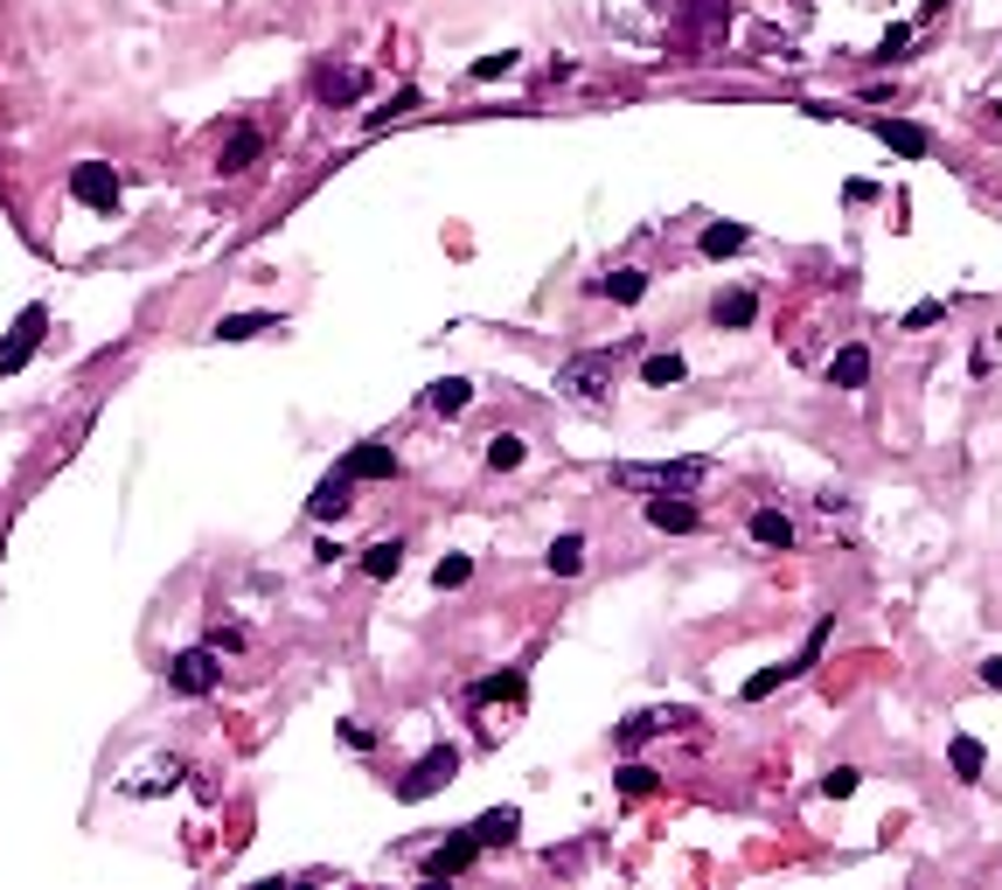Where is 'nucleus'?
Instances as JSON below:
<instances>
[{"label":"nucleus","mask_w":1002,"mask_h":890,"mask_svg":"<svg viewBox=\"0 0 1002 890\" xmlns=\"http://www.w3.org/2000/svg\"><path fill=\"white\" fill-rule=\"evenodd\" d=\"M516 70V49H495V56H474V78L487 84V78H508Z\"/></svg>","instance_id":"obj_33"},{"label":"nucleus","mask_w":1002,"mask_h":890,"mask_svg":"<svg viewBox=\"0 0 1002 890\" xmlns=\"http://www.w3.org/2000/svg\"><path fill=\"white\" fill-rule=\"evenodd\" d=\"M474 863H481V842H474V828H460V835H452V842H439V849H432V856H425L419 869H425L432 883H446V877H460V869H474Z\"/></svg>","instance_id":"obj_7"},{"label":"nucleus","mask_w":1002,"mask_h":890,"mask_svg":"<svg viewBox=\"0 0 1002 890\" xmlns=\"http://www.w3.org/2000/svg\"><path fill=\"white\" fill-rule=\"evenodd\" d=\"M467 578H474V557H439V571H432V584H439V592H460Z\"/></svg>","instance_id":"obj_31"},{"label":"nucleus","mask_w":1002,"mask_h":890,"mask_svg":"<svg viewBox=\"0 0 1002 890\" xmlns=\"http://www.w3.org/2000/svg\"><path fill=\"white\" fill-rule=\"evenodd\" d=\"M981 766H989V751H981L975 737H954V772L960 780H981Z\"/></svg>","instance_id":"obj_30"},{"label":"nucleus","mask_w":1002,"mask_h":890,"mask_svg":"<svg viewBox=\"0 0 1002 890\" xmlns=\"http://www.w3.org/2000/svg\"><path fill=\"white\" fill-rule=\"evenodd\" d=\"M877 140H884V146H898L905 161H926V154H933V132L912 126V119H877Z\"/></svg>","instance_id":"obj_13"},{"label":"nucleus","mask_w":1002,"mask_h":890,"mask_svg":"<svg viewBox=\"0 0 1002 890\" xmlns=\"http://www.w3.org/2000/svg\"><path fill=\"white\" fill-rule=\"evenodd\" d=\"M940 320H947V307H940V299H919V307L905 313L898 328H912V334H919V328H940Z\"/></svg>","instance_id":"obj_34"},{"label":"nucleus","mask_w":1002,"mask_h":890,"mask_svg":"<svg viewBox=\"0 0 1002 890\" xmlns=\"http://www.w3.org/2000/svg\"><path fill=\"white\" fill-rule=\"evenodd\" d=\"M543 563H551V578H578V571H585V536H578V529H564Z\"/></svg>","instance_id":"obj_20"},{"label":"nucleus","mask_w":1002,"mask_h":890,"mask_svg":"<svg viewBox=\"0 0 1002 890\" xmlns=\"http://www.w3.org/2000/svg\"><path fill=\"white\" fill-rule=\"evenodd\" d=\"M683 376H689V369H683V355H675V348L640 363V383H648V390H669V383H683Z\"/></svg>","instance_id":"obj_27"},{"label":"nucleus","mask_w":1002,"mask_h":890,"mask_svg":"<svg viewBox=\"0 0 1002 890\" xmlns=\"http://www.w3.org/2000/svg\"><path fill=\"white\" fill-rule=\"evenodd\" d=\"M828 383H836V390H863V383H871V348H863V341H849L836 363H828Z\"/></svg>","instance_id":"obj_16"},{"label":"nucleus","mask_w":1002,"mask_h":890,"mask_svg":"<svg viewBox=\"0 0 1002 890\" xmlns=\"http://www.w3.org/2000/svg\"><path fill=\"white\" fill-rule=\"evenodd\" d=\"M279 313H223L216 320V341H251V334H272Z\"/></svg>","instance_id":"obj_22"},{"label":"nucleus","mask_w":1002,"mask_h":890,"mask_svg":"<svg viewBox=\"0 0 1002 890\" xmlns=\"http://www.w3.org/2000/svg\"><path fill=\"white\" fill-rule=\"evenodd\" d=\"M696 724V710H640V716H627L620 724V751H634V745H648V737H661V731H689Z\"/></svg>","instance_id":"obj_8"},{"label":"nucleus","mask_w":1002,"mask_h":890,"mask_svg":"<svg viewBox=\"0 0 1002 890\" xmlns=\"http://www.w3.org/2000/svg\"><path fill=\"white\" fill-rule=\"evenodd\" d=\"M342 473H349V480H397V452L369 439V446H355L342 460Z\"/></svg>","instance_id":"obj_12"},{"label":"nucleus","mask_w":1002,"mask_h":890,"mask_svg":"<svg viewBox=\"0 0 1002 890\" xmlns=\"http://www.w3.org/2000/svg\"><path fill=\"white\" fill-rule=\"evenodd\" d=\"M258 154H264V132H258V126H231V140H223L216 167H223V175H251Z\"/></svg>","instance_id":"obj_11"},{"label":"nucleus","mask_w":1002,"mask_h":890,"mask_svg":"<svg viewBox=\"0 0 1002 890\" xmlns=\"http://www.w3.org/2000/svg\"><path fill=\"white\" fill-rule=\"evenodd\" d=\"M363 571L369 578H397V571H404V543H397V536L369 543V550H363Z\"/></svg>","instance_id":"obj_25"},{"label":"nucleus","mask_w":1002,"mask_h":890,"mask_svg":"<svg viewBox=\"0 0 1002 890\" xmlns=\"http://www.w3.org/2000/svg\"><path fill=\"white\" fill-rule=\"evenodd\" d=\"M516 835H522V814H516V807H487L481 821H474V842H481V849H508Z\"/></svg>","instance_id":"obj_15"},{"label":"nucleus","mask_w":1002,"mask_h":890,"mask_svg":"<svg viewBox=\"0 0 1002 890\" xmlns=\"http://www.w3.org/2000/svg\"><path fill=\"white\" fill-rule=\"evenodd\" d=\"M592 293H606V299H620V307H634V299H648V272H640V264H620V272L592 278Z\"/></svg>","instance_id":"obj_18"},{"label":"nucleus","mask_w":1002,"mask_h":890,"mask_svg":"<svg viewBox=\"0 0 1002 890\" xmlns=\"http://www.w3.org/2000/svg\"><path fill=\"white\" fill-rule=\"evenodd\" d=\"M425 404L439 411V418H460V411L474 404V383H467V376H439V383L425 390Z\"/></svg>","instance_id":"obj_19"},{"label":"nucleus","mask_w":1002,"mask_h":890,"mask_svg":"<svg viewBox=\"0 0 1002 890\" xmlns=\"http://www.w3.org/2000/svg\"><path fill=\"white\" fill-rule=\"evenodd\" d=\"M745 244H752L745 223H710V230H704V258H731V251H745Z\"/></svg>","instance_id":"obj_24"},{"label":"nucleus","mask_w":1002,"mask_h":890,"mask_svg":"<svg viewBox=\"0 0 1002 890\" xmlns=\"http://www.w3.org/2000/svg\"><path fill=\"white\" fill-rule=\"evenodd\" d=\"M452 772H460V751H452V745H432L425 759L411 766L404 780H397V800H411V807H419V800H432V793H439V786L452 780Z\"/></svg>","instance_id":"obj_6"},{"label":"nucleus","mask_w":1002,"mask_h":890,"mask_svg":"<svg viewBox=\"0 0 1002 890\" xmlns=\"http://www.w3.org/2000/svg\"><path fill=\"white\" fill-rule=\"evenodd\" d=\"M522 696H529V681H522L516 668H508V675H487V681H474V689H467V703H474V710H487V703H522Z\"/></svg>","instance_id":"obj_17"},{"label":"nucleus","mask_w":1002,"mask_h":890,"mask_svg":"<svg viewBox=\"0 0 1002 890\" xmlns=\"http://www.w3.org/2000/svg\"><path fill=\"white\" fill-rule=\"evenodd\" d=\"M223 681V648L210 640V648H181L175 661H167V689L175 696H210Z\"/></svg>","instance_id":"obj_3"},{"label":"nucleus","mask_w":1002,"mask_h":890,"mask_svg":"<svg viewBox=\"0 0 1002 890\" xmlns=\"http://www.w3.org/2000/svg\"><path fill=\"white\" fill-rule=\"evenodd\" d=\"M522 439H516V431H495V439H487V452H481V460H487V473H516L522 466Z\"/></svg>","instance_id":"obj_26"},{"label":"nucleus","mask_w":1002,"mask_h":890,"mask_svg":"<svg viewBox=\"0 0 1002 890\" xmlns=\"http://www.w3.org/2000/svg\"><path fill=\"white\" fill-rule=\"evenodd\" d=\"M710 473H717L710 460H655V466L627 460V466H613V480L620 487H655V495H683V487H704Z\"/></svg>","instance_id":"obj_1"},{"label":"nucleus","mask_w":1002,"mask_h":890,"mask_svg":"<svg viewBox=\"0 0 1002 890\" xmlns=\"http://www.w3.org/2000/svg\"><path fill=\"white\" fill-rule=\"evenodd\" d=\"M857 786H863V772H857V766H828V772H822V793H828V800H849Z\"/></svg>","instance_id":"obj_32"},{"label":"nucleus","mask_w":1002,"mask_h":890,"mask_svg":"<svg viewBox=\"0 0 1002 890\" xmlns=\"http://www.w3.org/2000/svg\"><path fill=\"white\" fill-rule=\"evenodd\" d=\"M752 313H759V299H752V293H717L710 299V320H717V328H752Z\"/></svg>","instance_id":"obj_21"},{"label":"nucleus","mask_w":1002,"mask_h":890,"mask_svg":"<svg viewBox=\"0 0 1002 890\" xmlns=\"http://www.w3.org/2000/svg\"><path fill=\"white\" fill-rule=\"evenodd\" d=\"M640 515H648V529H661V536H689V529H696V508L675 501V495H655Z\"/></svg>","instance_id":"obj_14"},{"label":"nucleus","mask_w":1002,"mask_h":890,"mask_svg":"<svg viewBox=\"0 0 1002 890\" xmlns=\"http://www.w3.org/2000/svg\"><path fill=\"white\" fill-rule=\"evenodd\" d=\"M613 369H620L613 348H585V355H571V363H557V390L578 396V404H599V396L613 390Z\"/></svg>","instance_id":"obj_2"},{"label":"nucleus","mask_w":1002,"mask_h":890,"mask_svg":"<svg viewBox=\"0 0 1002 890\" xmlns=\"http://www.w3.org/2000/svg\"><path fill=\"white\" fill-rule=\"evenodd\" d=\"M404 111H419V91H397V98L384 111H369V126H384V119H404Z\"/></svg>","instance_id":"obj_36"},{"label":"nucleus","mask_w":1002,"mask_h":890,"mask_svg":"<svg viewBox=\"0 0 1002 890\" xmlns=\"http://www.w3.org/2000/svg\"><path fill=\"white\" fill-rule=\"evenodd\" d=\"M613 780H620V793H634V800H640V793H655V772L648 766H620Z\"/></svg>","instance_id":"obj_35"},{"label":"nucleus","mask_w":1002,"mask_h":890,"mask_svg":"<svg viewBox=\"0 0 1002 890\" xmlns=\"http://www.w3.org/2000/svg\"><path fill=\"white\" fill-rule=\"evenodd\" d=\"M70 195H78L84 210L111 216V210H119V195H126V175L111 161H78V167H70Z\"/></svg>","instance_id":"obj_4"},{"label":"nucleus","mask_w":1002,"mask_h":890,"mask_svg":"<svg viewBox=\"0 0 1002 890\" xmlns=\"http://www.w3.org/2000/svg\"><path fill=\"white\" fill-rule=\"evenodd\" d=\"M349 508H355V480H349V473H328V480H320V487H314V501H307V515H314V522H342V515H349Z\"/></svg>","instance_id":"obj_10"},{"label":"nucleus","mask_w":1002,"mask_h":890,"mask_svg":"<svg viewBox=\"0 0 1002 890\" xmlns=\"http://www.w3.org/2000/svg\"><path fill=\"white\" fill-rule=\"evenodd\" d=\"M181 780H188V766L167 759V766H154V772H140V780H132V793H167V786H181Z\"/></svg>","instance_id":"obj_29"},{"label":"nucleus","mask_w":1002,"mask_h":890,"mask_svg":"<svg viewBox=\"0 0 1002 890\" xmlns=\"http://www.w3.org/2000/svg\"><path fill=\"white\" fill-rule=\"evenodd\" d=\"M981 681H989V689H1002V654H989V661H981Z\"/></svg>","instance_id":"obj_38"},{"label":"nucleus","mask_w":1002,"mask_h":890,"mask_svg":"<svg viewBox=\"0 0 1002 890\" xmlns=\"http://www.w3.org/2000/svg\"><path fill=\"white\" fill-rule=\"evenodd\" d=\"M752 543H766V550H787V543H793V522L780 515V508H759V515H752Z\"/></svg>","instance_id":"obj_23"},{"label":"nucleus","mask_w":1002,"mask_h":890,"mask_svg":"<svg viewBox=\"0 0 1002 890\" xmlns=\"http://www.w3.org/2000/svg\"><path fill=\"white\" fill-rule=\"evenodd\" d=\"M828 633H836V619H815V633H808V640H801V654L787 661V675H808V668H815L822 648H828Z\"/></svg>","instance_id":"obj_28"},{"label":"nucleus","mask_w":1002,"mask_h":890,"mask_svg":"<svg viewBox=\"0 0 1002 890\" xmlns=\"http://www.w3.org/2000/svg\"><path fill=\"white\" fill-rule=\"evenodd\" d=\"M342 745H349V751H369L376 731H369V724H342Z\"/></svg>","instance_id":"obj_37"},{"label":"nucleus","mask_w":1002,"mask_h":890,"mask_svg":"<svg viewBox=\"0 0 1002 890\" xmlns=\"http://www.w3.org/2000/svg\"><path fill=\"white\" fill-rule=\"evenodd\" d=\"M363 91H369L363 70H342V63H320V70H314V98H320V105H355Z\"/></svg>","instance_id":"obj_9"},{"label":"nucleus","mask_w":1002,"mask_h":890,"mask_svg":"<svg viewBox=\"0 0 1002 890\" xmlns=\"http://www.w3.org/2000/svg\"><path fill=\"white\" fill-rule=\"evenodd\" d=\"M43 334H49V307L35 299V307L14 313V328H8V348H0V376H22L35 363V348H43Z\"/></svg>","instance_id":"obj_5"}]
</instances>
